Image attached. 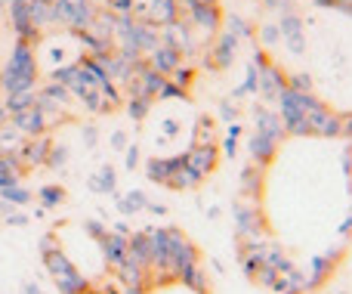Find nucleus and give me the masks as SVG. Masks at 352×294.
<instances>
[{
	"instance_id": "obj_11",
	"label": "nucleus",
	"mask_w": 352,
	"mask_h": 294,
	"mask_svg": "<svg viewBox=\"0 0 352 294\" xmlns=\"http://www.w3.org/2000/svg\"><path fill=\"white\" fill-rule=\"evenodd\" d=\"M186 165L192 167L195 174H198L201 180H207L213 171H217V165H219V149H217V143L213 146H192L186 152Z\"/></svg>"
},
{
	"instance_id": "obj_22",
	"label": "nucleus",
	"mask_w": 352,
	"mask_h": 294,
	"mask_svg": "<svg viewBox=\"0 0 352 294\" xmlns=\"http://www.w3.org/2000/svg\"><path fill=\"white\" fill-rule=\"evenodd\" d=\"M115 204H118L121 214H140V211L148 208V198H146V192L133 189V192H127L124 198H115Z\"/></svg>"
},
{
	"instance_id": "obj_39",
	"label": "nucleus",
	"mask_w": 352,
	"mask_h": 294,
	"mask_svg": "<svg viewBox=\"0 0 352 294\" xmlns=\"http://www.w3.org/2000/svg\"><path fill=\"white\" fill-rule=\"evenodd\" d=\"M146 211H152V214H161V217L167 214V208H164V204H158V202H148V208H146Z\"/></svg>"
},
{
	"instance_id": "obj_15",
	"label": "nucleus",
	"mask_w": 352,
	"mask_h": 294,
	"mask_svg": "<svg viewBox=\"0 0 352 294\" xmlns=\"http://www.w3.org/2000/svg\"><path fill=\"white\" fill-rule=\"evenodd\" d=\"M179 50L173 47V43H158V47L152 50V59H148V65L155 68V72L161 74H173L176 68H179Z\"/></svg>"
},
{
	"instance_id": "obj_25",
	"label": "nucleus",
	"mask_w": 352,
	"mask_h": 294,
	"mask_svg": "<svg viewBox=\"0 0 352 294\" xmlns=\"http://www.w3.org/2000/svg\"><path fill=\"white\" fill-rule=\"evenodd\" d=\"M37 103V96H34V90H22V93H10V96H6V112H22V109H31V105Z\"/></svg>"
},
{
	"instance_id": "obj_3",
	"label": "nucleus",
	"mask_w": 352,
	"mask_h": 294,
	"mask_svg": "<svg viewBox=\"0 0 352 294\" xmlns=\"http://www.w3.org/2000/svg\"><path fill=\"white\" fill-rule=\"evenodd\" d=\"M232 217H235V239L238 245H256L263 242V211H260V202H248V198H238L232 204Z\"/></svg>"
},
{
	"instance_id": "obj_24",
	"label": "nucleus",
	"mask_w": 352,
	"mask_h": 294,
	"mask_svg": "<svg viewBox=\"0 0 352 294\" xmlns=\"http://www.w3.org/2000/svg\"><path fill=\"white\" fill-rule=\"evenodd\" d=\"M0 198H3V202H10L12 208H25V204L31 202V192L25 189L22 183H12V186H6V189L0 192Z\"/></svg>"
},
{
	"instance_id": "obj_26",
	"label": "nucleus",
	"mask_w": 352,
	"mask_h": 294,
	"mask_svg": "<svg viewBox=\"0 0 352 294\" xmlns=\"http://www.w3.org/2000/svg\"><path fill=\"white\" fill-rule=\"evenodd\" d=\"M152 103L155 99H146V96H130V103H127V115L133 118V121H142V118L152 112Z\"/></svg>"
},
{
	"instance_id": "obj_19",
	"label": "nucleus",
	"mask_w": 352,
	"mask_h": 294,
	"mask_svg": "<svg viewBox=\"0 0 352 294\" xmlns=\"http://www.w3.org/2000/svg\"><path fill=\"white\" fill-rule=\"evenodd\" d=\"M176 282L186 285V288L195 291V294H210V282H207V273L201 270V264L192 266V270H186L179 279H176Z\"/></svg>"
},
{
	"instance_id": "obj_35",
	"label": "nucleus",
	"mask_w": 352,
	"mask_h": 294,
	"mask_svg": "<svg viewBox=\"0 0 352 294\" xmlns=\"http://www.w3.org/2000/svg\"><path fill=\"white\" fill-rule=\"evenodd\" d=\"M84 143H87V146H90V149L99 143V130L93 127V124H87V127H84Z\"/></svg>"
},
{
	"instance_id": "obj_32",
	"label": "nucleus",
	"mask_w": 352,
	"mask_h": 294,
	"mask_svg": "<svg viewBox=\"0 0 352 294\" xmlns=\"http://www.w3.org/2000/svg\"><path fill=\"white\" fill-rule=\"evenodd\" d=\"M124 165H127V171H136V165H140V149L127 146V158H124Z\"/></svg>"
},
{
	"instance_id": "obj_23",
	"label": "nucleus",
	"mask_w": 352,
	"mask_h": 294,
	"mask_svg": "<svg viewBox=\"0 0 352 294\" xmlns=\"http://www.w3.org/2000/svg\"><path fill=\"white\" fill-rule=\"evenodd\" d=\"M37 198H41V208H56V204L65 202V189L56 183H47L37 189Z\"/></svg>"
},
{
	"instance_id": "obj_10",
	"label": "nucleus",
	"mask_w": 352,
	"mask_h": 294,
	"mask_svg": "<svg viewBox=\"0 0 352 294\" xmlns=\"http://www.w3.org/2000/svg\"><path fill=\"white\" fill-rule=\"evenodd\" d=\"M278 143H281V136L266 134V130H254V134H250V140H248L250 161H254V165H260V167H266L269 161L275 158V152H278Z\"/></svg>"
},
{
	"instance_id": "obj_41",
	"label": "nucleus",
	"mask_w": 352,
	"mask_h": 294,
	"mask_svg": "<svg viewBox=\"0 0 352 294\" xmlns=\"http://www.w3.org/2000/svg\"><path fill=\"white\" fill-rule=\"evenodd\" d=\"M207 217H210V220H217V217H219V208H217V204H210V208H207Z\"/></svg>"
},
{
	"instance_id": "obj_28",
	"label": "nucleus",
	"mask_w": 352,
	"mask_h": 294,
	"mask_svg": "<svg viewBox=\"0 0 352 294\" xmlns=\"http://www.w3.org/2000/svg\"><path fill=\"white\" fill-rule=\"evenodd\" d=\"M238 136H241V124H229V130H226V149L223 152L229 155V158H235V152H238Z\"/></svg>"
},
{
	"instance_id": "obj_36",
	"label": "nucleus",
	"mask_w": 352,
	"mask_h": 294,
	"mask_svg": "<svg viewBox=\"0 0 352 294\" xmlns=\"http://www.w3.org/2000/svg\"><path fill=\"white\" fill-rule=\"evenodd\" d=\"M173 78H176V84H179L182 90H186V84H188V81H192V72H188V68H176V72H173Z\"/></svg>"
},
{
	"instance_id": "obj_30",
	"label": "nucleus",
	"mask_w": 352,
	"mask_h": 294,
	"mask_svg": "<svg viewBox=\"0 0 352 294\" xmlns=\"http://www.w3.org/2000/svg\"><path fill=\"white\" fill-rule=\"evenodd\" d=\"M109 6L115 12H121V16H130V12H133V0H109Z\"/></svg>"
},
{
	"instance_id": "obj_5",
	"label": "nucleus",
	"mask_w": 352,
	"mask_h": 294,
	"mask_svg": "<svg viewBox=\"0 0 352 294\" xmlns=\"http://www.w3.org/2000/svg\"><path fill=\"white\" fill-rule=\"evenodd\" d=\"M256 78H260V87H256V93H260L263 99H269V103H275V99H278L281 93L287 90V78L263 53L256 56Z\"/></svg>"
},
{
	"instance_id": "obj_6",
	"label": "nucleus",
	"mask_w": 352,
	"mask_h": 294,
	"mask_svg": "<svg viewBox=\"0 0 352 294\" xmlns=\"http://www.w3.org/2000/svg\"><path fill=\"white\" fill-rule=\"evenodd\" d=\"M340 258H343V248H337V251H324V254H312L309 266H306V273H303L309 291H318L331 276H334L337 260H340Z\"/></svg>"
},
{
	"instance_id": "obj_27",
	"label": "nucleus",
	"mask_w": 352,
	"mask_h": 294,
	"mask_svg": "<svg viewBox=\"0 0 352 294\" xmlns=\"http://www.w3.org/2000/svg\"><path fill=\"white\" fill-rule=\"evenodd\" d=\"M65 165H68V146L53 143V146H50V155H47V167H65Z\"/></svg>"
},
{
	"instance_id": "obj_17",
	"label": "nucleus",
	"mask_w": 352,
	"mask_h": 294,
	"mask_svg": "<svg viewBox=\"0 0 352 294\" xmlns=\"http://www.w3.org/2000/svg\"><path fill=\"white\" fill-rule=\"evenodd\" d=\"M278 31H281V41H285L294 53H300V50H303V25H300L297 16H285V19H281Z\"/></svg>"
},
{
	"instance_id": "obj_34",
	"label": "nucleus",
	"mask_w": 352,
	"mask_h": 294,
	"mask_svg": "<svg viewBox=\"0 0 352 294\" xmlns=\"http://www.w3.org/2000/svg\"><path fill=\"white\" fill-rule=\"evenodd\" d=\"M219 112H223V118L229 124H235V118H238V105H232V103H223L219 105Z\"/></svg>"
},
{
	"instance_id": "obj_33",
	"label": "nucleus",
	"mask_w": 352,
	"mask_h": 294,
	"mask_svg": "<svg viewBox=\"0 0 352 294\" xmlns=\"http://www.w3.org/2000/svg\"><path fill=\"white\" fill-rule=\"evenodd\" d=\"M278 37H281V31H278V28H272V25L260 31V41H263V43H275V41H278Z\"/></svg>"
},
{
	"instance_id": "obj_37",
	"label": "nucleus",
	"mask_w": 352,
	"mask_h": 294,
	"mask_svg": "<svg viewBox=\"0 0 352 294\" xmlns=\"http://www.w3.org/2000/svg\"><path fill=\"white\" fill-rule=\"evenodd\" d=\"M6 223H10V227H25V223H28V217H25V214H16V211H12V214L6 217Z\"/></svg>"
},
{
	"instance_id": "obj_7",
	"label": "nucleus",
	"mask_w": 352,
	"mask_h": 294,
	"mask_svg": "<svg viewBox=\"0 0 352 294\" xmlns=\"http://www.w3.org/2000/svg\"><path fill=\"white\" fill-rule=\"evenodd\" d=\"M10 19H12V28H16L19 41L34 43L41 37V28L31 19V0H10Z\"/></svg>"
},
{
	"instance_id": "obj_40",
	"label": "nucleus",
	"mask_w": 352,
	"mask_h": 294,
	"mask_svg": "<svg viewBox=\"0 0 352 294\" xmlns=\"http://www.w3.org/2000/svg\"><path fill=\"white\" fill-rule=\"evenodd\" d=\"M121 294H148V288H124L121 285Z\"/></svg>"
},
{
	"instance_id": "obj_18",
	"label": "nucleus",
	"mask_w": 352,
	"mask_h": 294,
	"mask_svg": "<svg viewBox=\"0 0 352 294\" xmlns=\"http://www.w3.org/2000/svg\"><path fill=\"white\" fill-rule=\"evenodd\" d=\"M201 183H204V180H201L198 174H195L188 165H182L179 171H176L173 177H170V183H167V189H176V192H192V189H198Z\"/></svg>"
},
{
	"instance_id": "obj_29",
	"label": "nucleus",
	"mask_w": 352,
	"mask_h": 294,
	"mask_svg": "<svg viewBox=\"0 0 352 294\" xmlns=\"http://www.w3.org/2000/svg\"><path fill=\"white\" fill-rule=\"evenodd\" d=\"M84 229H87V235H93V239H96V242L102 239L105 233H109V229H105L99 220H87V223H84Z\"/></svg>"
},
{
	"instance_id": "obj_20",
	"label": "nucleus",
	"mask_w": 352,
	"mask_h": 294,
	"mask_svg": "<svg viewBox=\"0 0 352 294\" xmlns=\"http://www.w3.org/2000/svg\"><path fill=\"white\" fill-rule=\"evenodd\" d=\"M87 186H90L93 192H102V196H111V192L118 189V177H115V171H111V167L105 165L102 171L93 174V177L87 180Z\"/></svg>"
},
{
	"instance_id": "obj_8",
	"label": "nucleus",
	"mask_w": 352,
	"mask_h": 294,
	"mask_svg": "<svg viewBox=\"0 0 352 294\" xmlns=\"http://www.w3.org/2000/svg\"><path fill=\"white\" fill-rule=\"evenodd\" d=\"M50 146H53V140H50L47 134H41V136H28V140H25L22 146L16 149V155H19V161H22L25 171H31V167H47Z\"/></svg>"
},
{
	"instance_id": "obj_2",
	"label": "nucleus",
	"mask_w": 352,
	"mask_h": 294,
	"mask_svg": "<svg viewBox=\"0 0 352 294\" xmlns=\"http://www.w3.org/2000/svg\"><path fill=\"white\" fill-rule=\"evenodd\" d=\"M37 84V53L31 50V43L16 41L10 53V62H6L3 74H0V87L3 93H22V90H34Z\"/></svg>"
},
{
	"instance_id": "obj_31",
	"label": "nucleus",
	"mask_w": 352,
	"mask_h": 294,
	"mask_svg": "<svg viewBox=\"0 0 352 294\" xmlns=\"http://www.w3.org/2000/svg\"><path fill=\"white\" fill-rule=\"evenodd\" d=\"M111 149H115V152H124V149H127V134H124V130H115V134H111Z\"/></svg>"
},
{
	"instance_id": "obj_21",
	"label": "nucleus",
	"mask_w": 352,
	"mask_h": 294,
	"mask_svg": "<svg viewBox=\"0 0 352 294\" xmlns=\"http://www.w3.org/2000/svg\"><path fill=\"white\" fill-rule=\"evenodd\" d=\"M213 143H217L213 118H198V124L192 127V146H213Z\"/></svg>"
},
{
	"instance_id": "obj_1",
	"label": "nucleus",
	"mask_w": 352,
	"mask_h": 294,
	"mask_svg": "<svg viewBox=\"0 0 352 294\" xmlns=\"http://www.w3.org/2000/svg\"><path fill=\"white\" fill-rule=\"evenodd\" d=\"M41 260H43V266H47L50 279L56 282V288H59V294H93V282L72 264V258L62 251V245L56 242V233L43 235Z\"/></svg>"
},
{
	"instance_id": "obj_42",
	"label": "nucleus",
	"mask_w": 352,
	"mask_h": 294,
	"mask_svg": "<svg viewBox=\"0 0 352 294\" xmlns=\"http://www.w3.org/2000/svg\"><path fill=\"white\" fill-rule=\"evenodd\" d=\"M201 3H217V0H201Z\"/></svg>"
},
{
	"instance_id": "obj_38",
	"label": "nucleus",
	"mask_w": 352,
	"mask_h": 294,
	"mask_svg": "<svg viewBox=\"0 0 352 294\" xmlns=\"http://www.w3.org/2000/svg\"><path fill=\"white\" fill-rule=\"evenodd\" d=\"M22 294H43V288L37 282H25L22 285Z\"/></svg>"
},
{
	"instance_id": "obj_43",
	"label": "nucleus",
	"mask_w": 352,
	"mask_h": 294,
	"mask_svg": "<svg viewBox=\"0 0 352 294\" xmlns=\"http://www.w3.org/2000/svg\"><path fill=\"white\" fill-rule=\"evenodd\" d=\"M43 3H53V0H43Z\"/></svg>"
},
{
	"instance_id": "obj_14",
	"label": "nucleus",
	"mask_w": 352,
	"mask_h": 294,
	"mask_svg": "<svg viewBox=\"0 0 352 294\" xmlns=\"http://www.w3.org/2000/svg\"><path fill=\"white\" fill-rule=\"evenodd\" d=\"M99 248H102V258L105 264L115 270V266H121V260L127 258V235H118V233H105L102 239H99Z\"/></svg>"
},
{
	"instance_id": "obj_9",
	"label": "nucleus",
	"mask_w": 352,
	"mask_h": 294,
	"mask_svg": "<svg viewBox=\"0 0 352 294\" xmlns=\"http://www.w3.org/2000/svg\"><path fill=\"white\" fill-rule=\"evenodd\" d=\"M10 124L19 130L22 136H41V134H47V127H50V118L41 112V105H31V109H22V112H12L10 115Z\"/></svg>"
},
{
	"instance_id": "obj_4",
	"label": "nucleus",
	"mask_w": 352,
	"mask_h": 294,
	"mask_svg": "<svg viewBox=\"0 0 352 294\" xmlns=\"http://www.w3.org/2000/svg\"><path fill=\"white\" fill-rule=\"evenodd\" d=\"M53 19L72 31H87L96 19L90 0H53Z\"/></svg>"
},
{
	"instance_id": "obj_12",
	"label": "nucleus",
	"mask_w": 352,
	"mask_h": 294,
	"mask_svg": "<svg viewBox=\"0 0 352 294\" xmlns=\"http://www.w3.org/2000/svg\"><path fill=\"white\" fill-rule=\"evenodd\" d=\"M186 165V152H176V155H170V158H148L146 161V177L152 180V183H161V186H167L170 183V177L179 167Z\"/></svg>"
},
{
	"instance_id": "obj_16",
	"label": "nucleus",
	"mask_w": 352,
	"mask_h": 294,
	"mask_svg": "<svg viewBox=\"0 0 352 294\" xmlns=\"http://www.w3.org/2000/svg\"><path fill=\"white\" fill-rule=\"evenodd\" d=\"M260 189H263V167L250 161L241 171V177H238V192H241V198H248V202H256Z\"/></svg>"
},
{
	"instance_id": "obj_13",
	"label": "nucleus",
	"mask_w": 352,
	"mask_h": 294,
	"mask_svg": "<svg viewBox=\"0 0 352 294\" xmlns=\"http://www.w3.org/2000/svg\"><path fill=\"white\" fill-rule=\"evenodd\" d=\"M235 53H238V37L232 34V31H226V34H219L217 47H213L210 56H207V65H213V68H229L232 62H235Z\"/></svg>"
}]
</instances>
